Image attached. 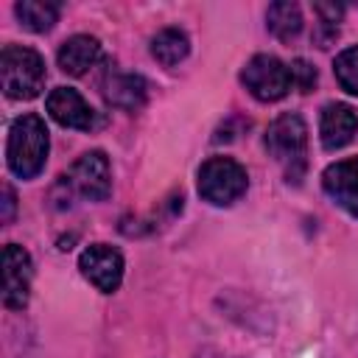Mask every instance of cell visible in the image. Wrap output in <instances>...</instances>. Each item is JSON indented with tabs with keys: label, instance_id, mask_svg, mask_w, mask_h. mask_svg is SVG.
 Returning a JSON list of instances; mask_svg holds the SVG:
<instances>
[{
	"label": "cell",
	"instance_id": "2",
	"mask_svg": "<svg viewBox=\"0 0 358 358\" xmlns=\"http://www.w3.org/2000/svg\"><path fill=\"white\" fill-rule=\"evenodd\" d=\"M266 151L282 168L285 182L299 185L308 171V126L302 115L282 112L266 131Z\"/></svg>",
	"mask_w": 358,
	"mask_h": 358
},
{
	"label": "cell",
	"instance_id": "19",
	"mask_svg": "<svg viewBox=\"0 0 358 358\" xmlns=\"http://www.w3.org/2000/svg\"><path fill=\"white\" fill-rule=\"evenodd\" d=\"M14 207H17V199H14V190L6 185L3 187V224H8L14 218Z\"/></svg>",
	"mask_w": 358,
	"mask_h": 358
},
{
	"label": "cell",
	"instance_id": "1",
	"mask_svg": "<svg viewBox=\"0 0 358 358\" xmlns=\"http://www.w3.org/2000/svg\"><path fill=\"white\" fill-rule=\"evenodd\" d=\"M48 151H50V137L45 120L34 112L20 115L8 129V143H6L8 171L20 179H34L42 173L48 162Z\"/></svg>",
	"mask_w": 358,
	"mask_h": 358
},
{
	"label": "cell",
	"instance_id": "12",
	"mask_svg": "<svg viewBox=\"0 0 358 358\" xmlns=\"http://www.w3.org/2000/svg\"><path fill=\"white\" fill-rule=\"evenodd\" d=\"M101 92L106 98L109 106H117V109H126V112H134L145 103V95H148V87L143 81V76L137 73H120V70H109L101 81Z\"/></svg>",
	"mask_w": 358,
	"mask_h": 358
},
{
	"label": "cell",
	"instance_id": "8",
	"mask_svg": "<svg viewBox=\"0 0 358 358\" xmlns=\"http://www.w3.org/2000/svg\"><path fill=\"white\" fill-rule=\"evenodd\" d=\"M78 268L103 294H115L123 282V255L109 243H90L78 255Z\"/></svg>",
	"mask_w": 358,
	"mask_h": 358
},
{
	"label": "cell",
	"instance_id": "7",
	"mask_svg": "<svg viewBox=\"0 0 358 358\" xmlns=\"http://www.w3.org/2000/svg\"><path fill=\"white\" fill-rule=\"evenodd\" d=\"M34 263L31 255L20 243L3 246V305L11 310H22L31 296Z\"/></svg>",
	"mask_w": 358,
	"mask_h": 358
},
{
	"label": "cell",
	"instance_id": "17",
	"mask_svg": "<svg viewBox=\"0 0 358 358\" xmlns=\"http://www.w3.org/2000/svg\"><path fill=\"white\" fill-rule=\"evenodd\" d=\"M333 70H336L341 90H347L350 95H358V45L341 50L333 62Z\"/></svg>",
	"mask_w": 358,
	"mask_h": 358
},
{
	"label": "cell",
	"instance_id": "9",
	"mask_svg": "<svg viewBox=\"0 0 358 358\" xmlns=\"http://www.w3.org/2000/svg\"><path fill=\"white\" fill-rule=\"evenodd\" d=\"M45 109L48 115L64 126V129H81V131H90L95 129L98 117H95V109L78 95V90L73 87H56L50 90V95L45 98Z\"/></svg>",
	"mask_w": 358,
	"mask_h": 358
},
{
	"label": "cell",
	"instance_id": "14",
	"mask_svg": "<svg viewBox=\"0 0 358 358\" xmlns=\"http://www.w3.org/2000/svg\"><path fill=\"white\" fill-rule=\"evenodd\" d=\"M190 53V39L182 28H162L151 36V56L162 67H176Z\"/></svg>",
	"mask_w": 358,
	"mask_h": 358
},
{
	"label": "cell",
	"instance_id": "5",
	"mask_svg": "<svg viewBox=\"0 0 358 358\" xmlns=\"http://www.w3.org/2000/svg\"><path fill=\"white\" fill-rule=\"evenodd\" d=\"M241 84L263 103L285 98L288 90L294 87L288 64H282L277 56H268V53H257L246 62V67L241 70Z\"/></svg>",
	"mask_w": 358,
	"mask_h": 358
},
{
	"label": "cell",
	"instance_id": "13",
	"mask_svg": "<svg viewBox=\"0 0 358 358\" xmlns=\"http://www.w3.org/2000/svg\"><path fill=\"white\" fill-rule=\"evenodd\" d=\"M98 59H101V42L90 34H76L64 39L56 53V62L67 76H84Z\"/></svg>",
	"mask_w": 358,
	"mask_h": 358
},
{
	"label": "cell",
	"instance_id": "10",
	"mask_svg": "<svg viewBox=\"0 0 358 358\" xmlns=\"http://www.w3.org/2000/svg\"><path fill=\"white\" fill-rule=\"evenodd\" d=\"M322 187L341 210L358 218V157L327 165L322 173Z\"/></svg>",
	"mask_w": 358,
	"mask_h": 358
},
{
	"label": "cell",
	"instance_id": "15",
	"mask_svg": "<svg viewBox=\"0 0 358 358\" xmlns=\"http://www.w3.org/2000/svg\"><path fill=\"white\" fill-rule=\"evenodd\" d=\"M266 28L280 39V42H291L299 36L302 31V11L296 3H271L266 11Z\"/></svg>",
	"mask_w": 358,
	"mask_h": 358
},
{
	"label": "cell",
	"instance_id": "6",
	"mask_svg": "<svg viewBox=\"0 0 358 358\" xmlns=\"http://www.w3.org/2000/svg\"><path fill=\"white\" fill-rule=\"evenodd\" d=\"M62 185L67 193H78L87 201H103L112 190V168L103 151H87L81 154L67 176H62Z\"/></svg>",
	"mask_w": 358,
	"mask_h": 358
},
{
	"label": "cell",
	"instance_id": "18",
	"mask_svg": "<svg viewBox=\"0 0 358 358\" xmlns=\"http://www.w3.org/2000/svg\"><path fill=\"white\" fill-rule=\"evenodd\" d=\"M288 70H291V81H294V87H296L299 92H310V90L316 87L319 73H316V67H313L310 62H305V59H294V62L288 64Z\"/></svg>",
	"mask_w": 358,
	"mask_h": 358
},
{
	"label": "cell",
	"instance_id": "3",
	"mask_svg": "<svg viewBox=\"0 0 358 358\" xmlns=\"http://www.w3.org/2000/svg\"><path fill=\"white\" fill-rule=\"evenodd\" d=\"M45 59L25 45H6L0 53V84L6 98L31 101L45 87Z\"/></svg>",
	"mask_w": 358,
	"mask_h": 358
},
{
	"label": "cell",
	"instance_id": "16",
	"mask_svg": "<svg viewBox=\"0 0 358 358\" xmlns=\"http://www.w3.org/2000/svg\"><path fill=\"white\" fill-rule=\"evenodd\" d=\"M17 20L22 22V28L34 31V34H45L56 25L59 20V3H48V0H20L14 6Z\"/></svg>",
	"mask_w": 358,
	"mask_h": 358
},
{
	"label": "cell",
	"instance_id": "4",
	"mask_svg": "<svg viewBox=\"0 0 358 358\" xmlns=\"http://www.w3.org/2000/svg\"><path fill=\"white\" fill-rule=\"evenodd\" d=\"M249 187L246 168L232 157H210L199 168V196L215 207L238 201Z\"/></svg>",
	"mask_w": 358,
	"mask_h": 358
},
{
	"label": "cell",
	"instance_id": "11",
	"mask_svg": "<svg viewBox=\"0 0 358 358\" xmlns=\"http://www.w3.org/2000/svg\"><path fill=\"white\" fill-rule=\"evenodd\" d=\"M358 131V115L350 103H341V101H333L322 109V117H319V140L327 151H336V148H344Z\"/></svg>",
	"mask_w": 358,
	"mask_h": 358
}]
</instances>
